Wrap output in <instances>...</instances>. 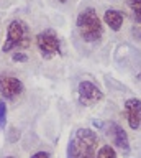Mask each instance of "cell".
<instances>
[{
  "mask_svg": "<svg viewBox=\"0 0 141 158\" xmlns=\"http://www.w3.org/2000/svg\"><path fill=\"white\" fill-rule=\"evenodd\" d=\"M99 153V135L92 128H77L72 133L67 158H97Z\"/></svg>",
  "mask_w": 141,
  "mask_h": 158,
  "instance_id": "obj_1",
  "label": "cell"
},
{
  "mask_svg": "<svg viewBox=\"0 0 141 158\" xmlns=\"http://www.w3.org/2000/svg\"><path fill=\"white\" fill-rule=\"evenodd\" d=\"M77 31L85 43H97L104 36V25L94 8L82 10L77 17Z\"/></svg>",
  "mask_w": 141,
  "mask_h": 158,
  "instance_id": "obj_2",
  "label": "cell"
},
{
  "mask_svg": "<svg viewBox=\"0 0 141 158\" xmlns=\"http://www.w3.org/2000/svg\"><path fill=\"white\" fill-rule=\"evenodd\" d=\"M31 44V33L23 20H12L7 27V38L3 41L2 51L10 53L18 48H28Z\"/></svg>",
  "mask_w": 141,
  "mask_h": 158,
  "instance_id": "obj_3",
  "label": "cell"
},
{
  "mask_svg": "<svg viewBox=\"0 0 141 158\" xmlns=\"http://www.w3.org/2000/svg\"><path fill=\"white\" fill-rule=\"evenodd\" d=\"M36 48L40 49L41 56L49 59L56 54H61V40L53 30H45V31L38 33L35 38Z\"/></svg>",
  "mask_w": 141,
  "mask_h": 158,
  "instance_id": "obj_4",
  "label": "cell"
},
{
  "mask_svg": "<svg viewBox=\"0 0 141 158\" xmlns=\"http://www.w3.org/2000/svg\"><path fill=\"white\" fill-rule=\"evenodd\" d=\"M25 86L18 77L10 76V74H0V94L7 101H15L23 94Z\"/></svg>",
  "mask_w": 141,
  "mask_h": 158,
  "instance_id": "obj_5",
  "label": "cell"
},
{
  "mask_svg": "<svg viewBox=\"0 0 141 158\" xmlns=\"http://www.w3.org/2000/svg\"><path fill=\"white\" fill-rule=\"evenodd\" d=\"M77 94H79V102L85 107H92L97 102H100L104 99V92L100 91V87H97L94 82L90 81H80L79 87H77Z\"/></svg>",
  "mask_w": 141,
  "mask_h": 158,
  "instance_id": "obj_6",
  "label": "cell"
},
{
  "mask_svg": "<svg viewBox=\"0 0 141 158\" xmlns=\"http://www.w3.org/2000/svg\"><path fill=\"white\" fill-rule=\"evenodd\" d=\"M125 117L131 130H138L141 127V99L131 97L125 102Z\"/></svg>",
  "mask_w": 141,
  "mask_h": 158,
  "instance_id": "obj_7",
  "label": "cell"
},
{
  "mask_svg": "<svg viewBox=\"0 0 141 158\" xmlns=\"http://www.w3.org/2000/svg\"><path fill=\"white\" fill-rule=\"evenodd\" d=\"M110 133H112V140L116 148H120L121 152H128L130 150V138L126 135V132L123 130V127H120L118 123L112 122L110 123Z\"/></svg>",
  "mask_w": 141,
  "mask_h": 158,
  "instance_id": "obj_8",
  "label": "cell"
},
{
  "mask_svg": "<svg viewBox=\"0 0 141 158\" xmlns=\"http://www.w3.org/2000/svg\"><path fill=\"white\" fill-rule=\"evenodd\" d=\"M123 20H125L123 12H120V10H116V8H110L104 13V23L107 27H110V30H113V31H118L121 28Z\"/></svg>",
  "mask_w": 141,
  "mask_h": 158,
  "instance_id": "obj_9",
  "label": "cell"
},
{
  "mask_svg": "<svg viewBox=\"0 0 141 158\" xmlns=\"http://www.w3.org/2000/svg\"><path fill=\"white\" fill-rule=\"evenodd\" d=\"M97 158H118L115 148L110 145H102L99 148V153H97Z\"/></svg>",
  "mask_w": 141,
  "mask_h": 158,
  "instance_id": "obj_10",
  "label": "cell"
},
{
  "mask_svg": "<svg viewBox=\"0 0 141 158\" xmlns=\"http://www.w3.org/2000/svg\"><path fill=\"white\" fill-rule=\"evenodd\" d=\"M128 5L133 12V17L136 18V22L141 25V0H128Z\"/></svg>",
  "mask_w": 141,
  "mask_h": 158,
  "instance_id": "obj_11",
  "label": "cell"
},
{
  "mask_svg": "<svg viewBox=\"0 0 141 158\" xmlns=\"http://www.w3.org/2000/svg\"><path fill=\"white\" fill-rule=\"evenodd\" d=\"M7 123V104L0 101V128H3Z\"/></svg>",
  "mask_w": 141,
  "mask_h": 158,
  "instance_id": "obj_12",
  "label": "cell"
},
{
  "mask_svg": "<svg viewBox=\"0 0 141 158\" xmlns=\"http://www.w3.org/2000/svg\"><path fill=\"white\" fill-rule=\"evenodd\" d=\"M12 59L13 61H17V63H26L28 61V56L25 53H13L12 54Z\"/></svg>",
  "mask_w": 141,
  "mask_h": 158,
  "instance_id": "obj_13",
  "label": "cell"
},
{
  "mask_svg": "<svg viewBox=\"0 0 141 158\" xmlns=\"http://www.w3.org/2000/svg\"><path fill=\"white\" fill-rule=\"evenodd\" d=\"M31 158H51V155L48 152H36L35 155H31Z\"/></svg>",
  "mask_w": 141,
  "mask_h": 158,
  "instance_id": "obj_14",
  "label": "cell"
},
{
  "mask_svg": "<svg viewBox=\"0 0 141 158\" xmlns=\"http://www.w3.org/2000/svg\"><path fill=\"white\" fill-rule=\"evenodd\" d=\"M18 137H20V133H18L15 128H10V142H15L18 140Z\"/></svg>",
  "mask_w": 141,
  "mask_h": 158,
  "instance_id": "obj_15",
  "label": "cell"
},
{
  "mask_svg": "<svg viewBox=\"0 0 141 158\" xmlns=\"http://www.w3.org/2000/svg\"><path fill=\"white\" fill-rule=\"evenodd\" d=\"M57 2H61V3H66V2H67V0H57Z\"/></svg>",
  "mask_w": 141,
  "mask_h": 158,
  "instance_id": "obj_16",
  "label": "cell"
},
{
  "mask_svg": "<svg viewBox=\"0 0 141 158\" xmlns=\"http://www.w3.org/2000/svg\"><path fill=\"white\" fill-rule=\"evenodd\" d=\"M3 158H15V156H12V155H10V156H3Z\"/></svg>",
  "mask_w": 141,
  "mask_h": 158,
  "instance_id": "obj_17",
  "label": "cell"
}]
</instances>
